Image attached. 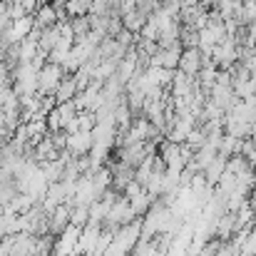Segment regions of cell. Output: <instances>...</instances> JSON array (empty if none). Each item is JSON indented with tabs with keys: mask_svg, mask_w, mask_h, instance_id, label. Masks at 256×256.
<instances>
[{
	"mask_svg": "<svg viewBox=\"0 0 256 256\" xmlns=\"http://www.w3.org/2000/svg\"><path fill=\"white\" fill-rule=\"evenodd\" d=\"M65 78H68L65 68L48 60V62L42 65V70L38 72V92H40V94H55V90L60 87V82H62Z\"/></svg>",
	"mask_w": 256,
	"mask_h": 256,
	"instance_id": "6da1fadb",
	"label": "cell"
},
{
	"mask_svg": "<svg viewBox=\"0 0 256 256\" xmlns=\"http://www.w3.org/2000/svg\"><path fill=\"white\" fill-rule=\"evenodd\" d=\"M38 72L32 68V62H20L12 70V90L22 97V94H35L38 92Z\"/></svg>",
	"mask_w": 256,
	"mask_h": 256,
	"instance_id": "7a4b0ae2",
	"label": "cell"
},
{
	"mask_svg": "<svg viewBox=\"0 0 256 256\" xmlns=\"http://www.w3.org/2000/svg\"><path fill=\"white\" fill-rule=\"evenodd\" d=\"M92 147H94V137H92V132H75V134H70L68 137V152L72 154V157H85L92 152Z\"/></svg>",
	"mask_w": 256,
	"mask_h": 256,
	"instance_id": "3957f363",
	"label": "cell"
},
{
	"mask_svg": "<svg viewBox=\"0 0 256 256\" xmlns=\"http://www.w3.org/2000/svg\"><path fill=\"white\" fill-rule=\"evenodd\" d=\"M70 212H72V204H60L58 209L50 212V234L60 236L70 226Z\"/></svg>",
	"mask_w": 256,
	"mask_h": 256,
	"instance_id": "277c9868",
	"label": "cell"
},
{
	"mask_svg": "<svg viewBox=\"0 0 256 256\" xmlns=\"http://www.w3.org/2000/svg\"><path fill=\"white\" fill-rule=\"evenodd\" d=\"M35 25L38 28H52V25H58L60 20H58V12H55V8H52V2H45V5H40L38 10H35Z\"/></svg>",
	"mask_w": 256,
	"mask_h": 256,
	"instance_id": "5b68a950",
	"label": "cell"
},
{
	"mask_svg": "<svg viewBox=\"0 0 256 256\" xmlns=\"http://www.w3.org/2000/svg\"><path fill=\"white\" fill-rule=\"evenodd\" d=\"M154 202H157V196H152L147 189H142L137 196H132V199H130V204H132V209H134V214H137L140 219L152 209V204H154Z\"/></svg>",
	"mask_w": 256,
	"mask_h": 256,
	"instance_id": "8992f818",
	"label": "cell"
},
{
	"mask_svg": "<svg viewBox=\"0 0 256 256\" xmlns=\"http://www.w3.org/2000/svg\"><path fill=\"white\" fill-rule=\"evenodd\" d=\"M80 90H78V82H75V78L72 75H68L62 82H60V87L55 90V100H58V104L60 102H68V100H75V94H78Z\"/></svg>",
	"mask_w": 256,
	"mask_h": 256,
	"instance_id": "52a82bcc",
	"label": "cell"
},
{
	"mask_svg": "<svg viewBox=\"0 0 256 256\" xmlns=\"http://www.w3.org/2000/svg\"><path fill=\"white\" fill-rule=\"evenodd\" d=\"M70 224L85 229L90 224V204H72V212H70Z\"/></svg>",
	"mask_w": 256,
	"mask_h": 256,
	"instance_id": "ba28073f",
	"label": "cell"
},
{
	"mask_svg": "<svg viewBox=\"0 0 256 256\" xmlns=\"http://www.w3.org/2000/svg\"><path fill=\"white\" fill-rule=\"evenodd\" d=\"M45 122H48V127H50V132H58V130H62V117H60V112H58V107H55L52 112H48V117H45Z\"/></svg>",
	"mask_w": 256,
	"mask_h": 256,
	"instance_id": "9c48e42d",
	"label": "cell"
},
{
	"mask_svg": "<svg viewBox=\"0 0 256 256\" xmlns=\"http://www.w3.org/2000/svg\"><path fill=\"white\" fill-rule=\"evenodd\" d=\"M2 239H5V234H0V244H2Z\"/></svg>",
	"mask_w": 256,
	"mask_h": 256,
	"instance_id": "30bf717a",
	"label": "cell"
}]
</instances>
